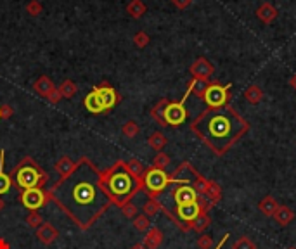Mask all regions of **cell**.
<instances>
[{
	"label": "cell",
	"instance_id": "cell-1",
	"mask_svg": "<svg viewBox=\"0 0 296 249\" xmlns=\"http://www.w3.org/2000/svg\"><path fill=\"white\" fill-rule=\"evenodd\" d=\"M49 196L82 230L90 229L113 204L111 196L104 187L103 171L97 170L87 158L75 163L73 170L52 185Z\"/></svg>",
	"mask_w": 296,
	"mask_h": 249
},
{
	"label": "cell",
	"instance_id": "cell-2",
	"mask_svg": "<svg viewBox=\"0 0 296 249\" xmlns=\"http://www.w3.org/2000/svg\"><path fill=\"white\" fill-rule=\"evenodd\" d=\"M192 132L217 156H223L248 132L249 125L229 105L210 108L191 125Z\"/></svg>",
	"mask_w": 296,
	"mask_h": 249
},
{
	"label": "cell",
	"instance_id": "cell-3",
	"mask_svg": "<svg viewBox=\"0 0 296 249\" xmlns=\"http://www.w3.org/2000/svg\"><path fill=\"white\" fill-rule=\"evenodd\" d=\"M104 187L108 189L109 196L113 199V204L123 206L134 199L135 194L144 191L142 180H135L128 173L125 166V161H116L113 166L103 171Z\"/></svg>",
	"mask_w": 296,
	"mask_h": 249
},
{
	"label": "cell",
	"instance_id": "cell-4",
	"mask_svg": "<svg viewBox=\"0 0 296 249\" xmlns=\"http://www.w3.org/2000/svg\"><path fill=\"white\" fill-rule=\"evenodd\" d=\"M11 176L16 179V185L23 191L33 187L44 189V185L49 182V173L33 161L31 158H24L18 166L12 168Z\"/></svg>",
	"mask_w": 296,
	"mask_h": 249
},
{
	"label": "cell",
	"instance_id": "cell-5",
	"mask_svg": "<svg viewBox=\"0 0 296 249\" xmlns=\"http://www.w3.org/2000/svg\"><path fill=\"white\" fill-rule=\"evenodd\" d=\"M172 184L170 175H167L165 170H158V168H147L146 175H144V189L147 191V197L158 199V196L161 194L168 185Z\"/></svg>",
	"mask_w": 296,
	"mask_h": 249
},
{
	"label": "cell",
	"instance_id": "cell-6",
	"mask_svg": "<svg viewBox=\"0 0 296 249\" xmlns=\"http://www.w3.org/2000/svg\"><path fill=\"white\" fill-rule=\"evenodd\" d=\"M192 94L191 87L187 88L185 95L182 97L180 102H168L167 108H165V113H163V120H165V125L168 126H180L187 120V109H185V100L187 97Z\"/></svg>",
	"mask_w": 296,
	"mask_h": 249
},
{
	"label": "cell",
	"instance_id": "cell-7",
	"mask_svg": "<svg viewBox=\"0 0 296 249\" xmlns=\"http://www.w3.org/2000/svg\"><path fill=\"white\" fill-rule=\"evenodd\" d=\"M203 99L208 104V108H223L231 100V83L229 85H218V83H210L206 87Z\"/></svg>",
	"mask_w": 296,
	"mask_h": 249
},
{
	"label": "cell",
	"instance_id": "cell-8",
	"mask_svg": "<svg viewBox=\"0 0 296 249\" xmlns=\"http://www.w3.org/2000/svg\"><path fill=\"white\" fill-rule=\"evenodd\" d=\"M49 201H50L49 192L40 187L26 189V191L21 192V202H23L24 208L29 211H39L40 208H44Z\"/></svg>",
	"mask_w": 296,
	"mask_h": 249
},
{
	"label": "cell",
	"instance_id": "cell-9",
	"mask_svg": "<svg viewBox=\"0 0 296 249\" xmlns=\"http://www.w3.org/2000/svg\"><path fill=\"white\" fill-rule=\"evenodd\" d=\"M201 213L200 206H198V201L196 202H191V204H182V206H177L175 209V217L191 230V223L196 220L198 215Z\"/></svg>",
	"mask_w": 296,
	"mask_h": 249
},
{
	"label": "cell",
	"instance_id": "cell-10",
	"mask_svg": "<svg viewBox=\"0 0 296 249\" xmlns=\"http://www.w3.org/2000/svg\"><path fill=\"white\" fill-rule=\"evenodd\" d=\"M173 201H175L177 206L182 204H191V202L198 201V192L194 191L192 185L187 184H180L179 187L173 191Z\"/></svg>",
	"mask_w": 296,
	"mask_h": 249
},
{
	"label": "cell",
	"instance_id": "cell-11",
	"mask_svg": "<svg viewBox=\"0 0 296 249\" xmlns=\"http://www.w3.org/2000/svg\"><path fill=\"white\" fill-rule=\"evenodd\" d=\"M213 69H215L213 64L205 57L196 59V62L191 66L192 77L198 78V80H208V77H211V73H213Z\"/></svg>",
	"mask_w": 296,
	"mask_h": 249
},
{
	"label": "cell",
	"instance_id": "cell-12",
	"mask_svg": "<svg viewBox=\"0 0 296 249\" xmlns=\"http://www.w3.org/2000/svg\"><path fill=\"white\" fill-rule=\"evenodd\" d=\"M57 237H59V230L47 222L37 229V239H39L42 244H45V246H50L52 242H56Z\"/></svg>",
	"mask_w": 296,
	"mask_h": 249
},
{
	"label": "cell",
	"instance_id": "cell-13",
	"mask_svg": "<svg viewBox=\"0 0 296 249\" xmlns=\"http://www.w3.org/2000/svg\"><path fill=\"white\" fill-rule=\"evenodd\" d=\"M95 88H97V92H99L101 99H103V104H104L106 111H109L111 108H115L116 102L120 100V97H118L115 88L109 87V85H101V87H95Z\"/></svg>",
	"mask_w": 296,
	"mask_h": 249
},
{
	"label": "cell",
	"instance_id": "cell-14",
	"mask_svg": "<svg viewBox=\"0 0 296 249\" xmlns=\"http://www.w3.org/2000/svg\"><path fill=\"white\" fill-rule=\"evenodd\" d=\"M83 105H85L87 111L94 113V115L106 111L104 104H103V99H101V95H99V92H97V88H94V90H92L90 94L85 97V100H83Z\"/></svg>",
	"mask_w": 296,
	"mask_h": 249
},
{
	"label": "cell",
	"instance_id": "cell-15",
	"mask_svg": "<svg viewBox=\"0 0 296 249\" xmlns=\"http://www.w3.org/2000/svg\"><path fill=\"white\" fill-rule=\"evenodd\" d=\"M144 246L147 249H158L163 244V232L158 227H151L144 235Z\"/></svg>",
	"mask_w": 296,
	"mask_h": 249
},
{
	"label": "cell",
	"instance_id": "cell-16",
	"mask_svg": "<svg viewBox=\"0 0 296 249\" xmlns=\"http://www.w3.org/2000/svg\"><path fill=\"white\" fill-rule=\"evenodd\" d=\"M274 220L277 222L279 227H287L291 222L294 220V211L289 208V206H281L279 204V208L276 209V213H274Z\"/></svg>",
	"mask_w": 296,
	"mask_h": 249
},
{
	"label": "cell",
	"instance_id": "cell-17",
	"mask_svg": "<svg viewBox=\"0 0 296 249\" xmlns=\"http://www.w3.org/2000/svg\"><path fill=\"white\" fill-rule=\"evenodd\" d=\"M33 88H35V92H37L39 95H42V97H49L54 90H56V85H54L52 80H50L49 77H40V78L35 82V85H33Z\"/></svg>",
	"mask_w": 296,
	"mask_h": 249
},
{
	"label": "cell",
	"instance_id": "cell-18",
	"mask_svg": "<svg viewBox=\"0 0 296 249\" xmlns=\"http://www.w3.org/2000/svg\"><path fill=\"white\" fill-rule=\"evenodd\" d=\"M4 161H6V151H0V196L12 187V176L4 171Z\"/></svg>",
	"mask_w": 296,
	"mask_h": 249
},
{
	"label": "cell",
	"instance_id": "cell-19",
	"mask_svg": "<svg viewBox=\"0 0 296 249\" xmlns=\"http://www.w3.org/2000/svg\"><path fill=\"white\" fill-rule=\"evenodd\" d=\"M125 166H126V170H128V173L134 176L135 180H142V182H144V175H146L147 168L144 166V164L139 161V159H130V161L125 163Z\"/></svg>",
	"mask_w": 296,
	"mask_h": 249
},
{
	"label": "cell",
	"instance_id": "cell-20",
	"mask_svg": "<svg viewBox=\"0 0 296 249\" xmlns=\"http://www.w3.org/2000/svg\"><path fill=\"white\" fill-rule=\"evenodd\" d=\"M205 197L210 199L213 204H218L222 201V187L215 182V180H208V185H206V191H205Z\"/></svg>",
	"mask_w": 296,
	"mask_h": 249
},
{
	"label": "cell",
	"instance_id": "cell-21",
	"mask_svg": "<svg viewBox=\"0 0 296 249\" xmlns=\"http://www.w3.org/2000/svg\"><path fill=\"white\" fill-rule=\"evenodd\" d=\"M258 208H260L261 213L265 215V217H274V213H276V209L279 208V202L276 201V197L272 196H265L264 199L260 201V204H258Z\"/></svg>",
	"mask_w": 296,
	"mask_h": 249
},
{
	"label": "cell",
	"instance_id": "cell-22",
	"mask_svg": "<svg viewBox=\"0 0 296 249\" xmlns=\"http://www.w3.org/2000/svg\"><path fill=\"white\" fill-rule=\"evenodd\" d=\"M210 223H211V218H210V215L208 213H201L198 215V218L191 223V230L194 232H198V234H205V230L210 227Z\"/></svg>",
	"mask_w": 296,
	"mask_h": 249
},
{
	"label": "cell",
	"instance_id": "cell-23",
	"mask_svg": "<svg viewBox=\"0 0 296 249\" xmlns=\"http://www.w3.org/2000/svg\"><path fill=\"white\" fill-rule=\"evenodd\" d=\"M258 18H260L264 23H270V21H274L277 18V11L274 6H270V4H264V6H260V9H258Z\"/></svg>",
	"mask_w": 296,
	"mask_h": 249
},
{
	"label": "cell",
	"instance_id": "cell-24",
	"mask_svg": "<svg viewBox=\"0 0 296 249\" xmlns=\"http://www.w3.org/2000/svg\"><path fill=\"white\" fill-rule=\"evenodd\" d=\"M244 97H246L249 104H258L264 99V92H261V88L258 85H249L246 88V92H244Z\"/></svg>",
	"mask_w": 296,
	"mask_h": 249
},
{
	"label": "cell",
	"instance_id": "cell-25",
	"mask_svg": "<svg viewBox=\"0 0 296 249\" xmlns=\"http://www.w3.org/2000/svg\"><path fill=\"white\" fill-rule=\"evenodd\" d=\"M167 142H168L167 137H165L161 132H154L149 138H147V144L153 147L154 151H158V153H161L163 147L167 146Z\"/></svg>",
	"mask_w": 296,
	"mask_h": 249
},
{
	"label": "cell",
	"instance_id": "cell-26",
	"mask_svg": "<svg viewBox=\"0 0 296 249\" xmlns=\"http://www.w3.org/2000/svg\"><path fill=\"white\" fill-rule=\"evenodd\" d=\"M126 11H128V14L132 16V18L139 19L146 14V6H144L142 0H132V2L128 4V7H126Z\"/></svg>",
	"mask_w": 296,
	"mask_h": 249
},
{
	"label": "cell",
	"instance_id": "cell-27",
	"mask_svg": "<svg viewBox=\"0 0 296 249\" xmlns=\"http://www.w3.org/2000/svg\"><path fill=\"white\" fill-rule=\"evenodd\" d=\"M73 166H75V163L71 161L68 156H62V158L56 163V166H54V168H56V171L59 173V175L64 176L66 173H70L71 170H73Z\"/></svg>",
	"mask_w": 296,
	"mask_h": 249
},
{
	"label": "cell",
	"instance_id": "cell-28",
	"mask_svg": "<svg viewBox=\"0 0 296 249\" xmlns=\"http://www.w3.org/2000/svg\"><path fill=\"white\" fill-rule=\"evenodd\" d=\"M77 83L71 82V80H64V82L61 83V87H59V92H61L62 99H70V97H73L77 94Z\"/></svg>",
	"mask_w": 296,
	"mask_h": 249
},
{
	"label": "cell",
	"instance_id": "cell-29",
	"mask_svg": "<svg viewBox=\"0 0 296 249\" xmlns=\"http://www.w3.org/2000/svg\"><path fill=\"white\" fill-rule=\"evenodd\" d=\"M167 104H168V100L163 99V100H159V102L156 104L153 109H151V116H153L161 126H167V125H165V120H163V113H165V108H167Z\"/></svg>",
	"mask_w": 296,
	"mask_h": 249
},
{
	"label": "cell",
	"instance_id": "cell-30",
	"mask_svg": "<svg viewBox=\"0 0 296 249\" xmlns=\"http://www.w3.org/2000/svg\"><path fill=\"white\" fill-rule=\"evenodd\" d=\"M134 227H135V230H139V232H147L151 229L149 217H146V215H137V217L134 218Z\"/></svg>",
	"mask_w": 296,
	"mask_h": 249
},
{
	"label": "cell",
	"instance_id": "cell-31",
	"mask_svg": "<svg viewBox=\"0 0 296 249\" xmlns=\"http://www.w3.org/2000/svg\"><path fill=\"white\" fill-rule=\"evenodd\" d=\"M141 132V128H139V125L135 123V121H126V123L121 126V133L125 135L126 138H135Z\"/></svg>",
	"mask_w": 296,
	"mask_h": 249
},
{
	"label": "cell",
	"instance_id": "cell-32",
	"mask_svg": "<svg viewBox=\"0 0 296 249\" xmlns=\"http://www.w3.org/2000/svg\"><path fill=\"white\" fill-rule=\"evenodd\" d=\"M26 223H28V227H31V229H39V227L44 225L45 222L39 211H29L28 217H26Z\"/></svg>",
	"mask_w": 296,
	"mask_h": 249
},
{
	"label": "cell",
	"instance_id": "cell-33",
	"mask_svg": "<svg viewBox=\"0 0 296 249\" xmlns=\"http://www.w3.org/2000/svg\"><path fill=\"white\" fill-rule=\"evenodd\" d=\"M167 166H170V156H168L167 153H158L153 159V168L165 170Z\"/></svg>",
	"mask_w": 296,
	"mask_h": 249
},
{
	"label": "cell",
	"instance_id": "cell-34",
	"mask_svg": "<svg viewBox=\"0 0 296 249\" xmlns=\"http://www.w3.org/2000/svg\"><path fill=\"white\" fill-rule=\"evenodd\" d=\"M232 249H256V244L248 235H243V237L236 239V242L232 244Z\"/></svg>",
	"mask_w": 296,
	"mask_h": 249
},
{
	"label": "cell",
	"instance_id": "cell-35",
	"mask_svg": "<svg viewBox=\"0 0 296 249\" xmlns=\"http://www.w3.org/2000/svg\"><path fill=\"white\" fill-rule=\"evenodd\" d=\"M121 213H123V217L125 218H130V220H134V218L135 217H137V206H135V204H132V201H130V202H126V204H123V206H121Z\"/></svg>",
	"mask_w": 296,
	"mask_h": 249
},
{
	"label": "cell",
	"instance_id": "cell-36",
	"mask_svg": "<svg viewBox=\"0 0 296 249\" xmlns=\"http://www.w3.org/2000/svg\"><path fill=\"white\" fill-rule=\"evenodd\" d=\"M213 246V237L208 234H201L200 237H198V247L200 249H211Z\"/></svg>",
	"mask_w": 296,
	"mask_h": 249
},
{
	"label": "cell",
	"instance_id": "cell-37",
	"mask_svg": "<svg viewBox=\"0 0 296 249\" xmlns=\"http://www.w3.org/2000/svg\"><path fill=\"white\" fill-rule=\"evenodd\" d=\"M198 206H200V209L203 213H208L211 208H215V204L211 202L210 199H206L205 196H198Z\"/></svg>",
	"mask_w": 296,
	"mask_h": 249
},
{
	"label": "cell",
	"instance_id": "cell-38",
	"mask_svg": "<svg viewBox=\"0 0 296 249\" xmlns=\"http://www.w3.org/2000/svg\"><path fill=\"white\" fill-rule=\"evenodd\" d=\"M26 11H28V14H31V16H39L42 14V4L39 0H31V2H28Z\"/></svg>",
	"mask_w": 296,
	"mask_h": 249
},
{
	"label": "cell",
	"instance_id": "cell-39",
	"mask_svg": "<svg viewBox=\"0 0 296 249\" xmlns=\"http://www.w3.org/2000/svg\"><path fill=\"white\" fill-rule=\"evenodd\" d=\"M134 42H135V45H137L139 49H144L147 44H149V37H147L144 31H139L137 35L134 37Z\"/></svg>",
	"mask_w": 296,
	"mask_h": 249
},
{
	"label": "cell",
	"instance_id": "cell-40",
	"mask_svg": "<svg viewBox=\"0 0 296 249\" xmlns=\"http://www.w3.org/2000/svg\"><path fill=\"white\" fill-rule=\"evenodd\" d=\"M12 108L9 104H4V105H0V120H9V118L12 116Z\"/></svg>",
	"mask_w": 296,
	"mask_h": 249
},
{
	"label": "cell",
	"instance_id": "cell-41",
	"mask_svg": "<svg viewBox=\"0 0 296 249\" xmlns=\"http://www.w3.org/2000/svg\"><path fill=\"white\" fill-rule=\"evenodd\" d=\"M47 99H49V100H50V102H52V104H57L59 100L62 99V95H61V92H59V88H56V90H54L52 94H50V95L47 97Z\"/></svg>",
	"mask_w": 296,
	"mask_h": 249
},
{
	"label": "cell",
	"instance_id": "cell-42",
	"mask_svg": "<svg viewBox=\"0 0 296 249\" xmlns=\"http://www.w3.org/2000/svg\"><path fill=\"white\" fill-rule=\"evenodd\" d=\"M172 2L175 4V6L179 7V9H185L187 6H191L192 0H172Z\"/></svg>",
	"mask_w": 296,
	"mask_h": 249
},
{
	"label": "cell",
	"instance_id": "cell-43",
	"mask_svg": "<svg viewBox=\"0 0 296 249\" xmlns=\"http://www.w3.org/2000/svg\"><path fill=\"white\" fill-rule=\"evenodd\" d=\"M227 240H229V234H223V237L220 239V242L217 244V247H215V249H222V247H223V244H225Z\"/></svg>",
	"mask_w": 296,
	"mask_h": 249
},
{
	"label": "cell",
	"instance_id": "cell-44",
	"mask_svg": "<svg viewBox=\"0 0 296 249\" xmlns=\"http://www.w3.org/2000/svg\"><path fill=\"white\" fill-rule=\"evenodd\" d=\"M0 249H11V244L2 237H0Z\"/></svg>",
	"mask_w": 296,
	"mask_h": 249
},
{
	"label": "cell",
	"instance_id": "cell-45",
	"mask_svg": "<svg viewBox=\"0 0 296 249\" xmlns=\"http://www.w3.org/2000/svg\"><path fill=\"white\" fill-rule=\"evenodd\" d=\"M132 249H147V247L144 246L142 242H137V244H134V246H132Z\"/></svg>",
	"mask_w": 296,
	"mask_h": 249
},
{
	"label": "cell",
	"instance_id": "cell-46",
	"mask_svg": "<svg viewBox=\"0 0 296 249\" xmlns=\"http://www.w3.org/2000/svg\"><path fill=\"white\" fill-rule=\"evenodd\" d=\"M291 87H293L294 88V90H296V75H293V78H291Z\"/></svg>",
	"mask_w": 296,
	"mask_h": 249
},
{
	"label": "cell",
	"instance_id": "cell-47",
	"mask_svg": "<svg viewBox=\"0 0 296 249\" xmlns=\"http://www.w3.org/2000/svg\"><path fill=\"white\" fill-rule=\"evenodd\" d=\"M4 208H6V202H4V199H2V196H0V211H2Z\"/></svg>",
	"mask_w": 296,
	"mask_h": 249
},
{
	"label": "cell",
	"instance_id": "cell-48",
	"mask_svg": "<svg viewBox=\"0 0 296 249\" xmlns=\"http://www.w3.org/2000/svg\"><path fill=\"white\" fill-rule=\"evenodd\" d=\"M287 249H296V247H294V246H291V247H287Z\"/></svg>",
	"mask_w": 296,
	"mask_h": 249
}]
</instances>
